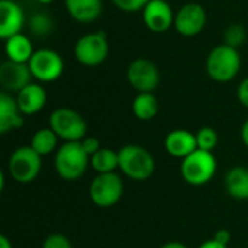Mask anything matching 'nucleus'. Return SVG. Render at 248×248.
<instances>
[{
    "instance_id": "nucleus-31",
    "label": "nucleus",
    "mask_w": 248,
    "mask_h": 248,
    "mask_svg": "<svg viewBox=\"0 0 248 248\" xmlns=\"http://www.w3.org/2000/svg\"><path fill=\"white\" fill-rule=\"evenodd\" d=\"M231 237H232V235H231V232H230L228 230L222 228V230H218V231L215 232L214 240H217L218 243H221V244H224V246H228V247H230Z\"/></svg>"
},
{
    "instance_id": "nucleus-21",
    "label": "nucleus",
    "mask_w": 248,
    "mask_h": 248,
    "mask_svg": "<svg viewBox=\"0 0 248 248\" xmlns=\"http://www.w3.org/2000/svg\"><path fill=\"white\" fill-rule=\"evenodd\" d=\"M160 109L158 100L153 93H138L132 102V113L140 121H151Z\"/></svg>"
},
{
    "instance_id": "nucleus-27",
    "label": "nucleus",
    "mask_w": 248,
    "mask_h": 248,
    "mask_svg": "<svg viewBox=\"0 0 248 248\" xmlns=\"http://www.w3.org/2000/svg\"><path fill=\"white\" fill-rule=\"evenodd\" d=\"M150 0H112V3L122 12L135 13L138 10H144Z\"/></svg>"
},
{
    "instance_id": "nucleus-12",
    "label": "nucleus",
    "mask_w": 248,
    "mask_h": 248,
    "mask_svg": "<svg viewBox=\"0 0 248 248\" xmlns=\"http://www.w3.org/2000/svg\"><path fill=\"white\" fill-rule=\"evenodd\" d=\"M145 26L154 33H163L174 25V13L166 0H150L142 10Z\"/></svg>"
},
{
    "instance_id": "nucleus-25",
    "label": "nucleus",
    "mask_w": 248,
    "mask_h": 248,
    "mask_svg": "<svg viewBox=\"0 0 248 248\" xmlns=\"http://www.w3.org/2000/svg\"><path fill=\"white\" fill-rule=\"evenodd\" d=\"M224 44L232 46V48H240L246 41H248V32L246 28L240 23H232L230 25L225 32H224Z\"/></svg>"
},
{
    "instance_id": "nucleus-28",
    "label": "nucleus",
    "mask_w": 248,
    "mask_h": 248,
    "mask_svg": "<svg viewBox=\"0 0 248 248\" xmlns=\"http://www.w3.org/2000/svg\"><path fill=\"white\" fill-rule=\"evenodd\" d=\"M41 248H73V246H71L70 240L65 235H62V234H51L44 240Z\"/></svg>"
},
{
    "instance_id": "nucleus-16",
    "label": "nucleus",
    "mask_w": 248,
    "mask_h": 248,
    "mask_svg": "<svg viewBox=\"0 0 248 248\" xmlns=\"http://www.w3.org/2000/svg\"><path fill=\"white\" fill-rule=\"evenodd\" d=\"M23 113L20 112L16 97L7 92H0V134H7L10 131L23 126Z\"/></svg>"
},
{
    "instance_id": "nucleus-6",
    "label": "nucleus",
    "mask_w": 248,
    "mask_h": 248,
    "mask_svg": "<svg viewBox=\"0 0 248 248\" xmlns=\"http://www.w3.org/2000/svg\"><path fill=\"white\" fill-rule=\"evenodd\" d=\"M42 167V157L31 147H19L16 148L7 161V173L9 176L20 185L32 183Z\"/></svg>"
},
{
    "instance_id": "nucleus-1",
    "label": "nucleus",
    "mask_w": 248,
    "mask_h": 248,
    "mask_svg": "<svg viewBox=\"0 0 248 248\" xmlns=\"http://www.w3.org/2000/svg\"><path fill=\"white\" fill-rule=\"evenodd\" d=\"M89 166L90 155L84 151L81 141L64 142L55 151L54 167L57 174L65 182H76L81 179Z\"/></svg>"
},
{
    "instance_id": "nucleus-8",
    "label": "nucleus",
    "mask_w": 248,
    "mask_h": 248,
    "mask_svg": "<svg viewBox=\"0 0 248 248\" xmlns=\"http://www.w3.org/2000/svg\"><path fill=\"white\" fill-rule=\"evenodd\" d=\"M109 54V42L103 31L80 36L74 45L76 60L86 67L100 65Z\"/></svg>"
},
{
    "instance_id": "nucleus-35",
    "label": "nucleus",
    "mask_w": 248,
    "mask_h": 248,
    "mask_svg": "<svg viewBox=\"0 0 248 248\" xmlns=\"http://www.w3.org/2000/svg\"><path fill=\"white\" fill-rule=\"evenodd\" d=\"M0 248H13L10 240L6 235H0Z\"/></svg>"
},
{
    "instance_id": "nucleus-10",
    "label": "nucleus",
    "mask_w": 248,
    "mask_h": 248,
    "mask_svg": "<svg viewBox=\"0 0 248 248\" xmlns=\"http://www.w3.org/2000/svg\"><path fill=\"white\" fill-rule=\"evenodd\" d=\"M126 80L138 93H153L160 84V71L153 61L137 58L128 65Z\"/></svg>"
},
{
    "instance_id": "nucleus-30",
    "label": "nucleus",
    "mask_w": 248,
    "mask_h": 248,
    "mask_svg": "<svg viewBox=\"0 0 248 248\" xmlns=\"http://www.w3.org/2000/svg\"><path fill=\"white\" fill-rule=\"evenodd\" d=\"M237 97H238V102L248 109V77H246L241 83H240V86H238V89H237Z\"/></svg>"
},
{
    "instance_id": "nucleus-32",
    "label": "nucleus",
    "mask_w": 248,
    "mask_h": 248,
    "mask_svg": "<svg viewBox=\"0 0 248 248\" xmlns=\"http://www.w3.org/2000/svg\"><path fill=\"white\" fill-rule=\"evenodd\" d=\"M198 248H228V246H224V244H221V243H218L217 240H208V241H205L203 244H201Z\"/></svg>"
},
{
    "instance_id": "nucleus-24",
    "label": "nucleus",
    "mask_w": 248,
    "mask_h": 248,
    "mask_svg": "<svg viewBox=\"0 0 248 248\" xmlns=\"http://www.w3.org/2000/svg\"><path fill=\"white\" fill-rule=\"evenodd\" d=\"M29 26V32L36 36V38H46L52 33L54 31V20L49 15L38 12L33 13L28 22Z\"/></svg>"
},
{
    "instance_id": "nucleus-13",
    "label": "nucleus",
    "mask_w": 248,
    "mask_h": 248,
    "mask_svg": "<svg viewBox=\"0 0 248 248\" xmlns=\"http://www.w3.org/2000/svg\"><path fill=\"white\" fill-rule=\"evenodd\" d=\"M31 78L32 73L28 64L7 60L0 65V86L3 92L17 94L23 87L31 83Z\"/></svg>"
},
{
    "instance_id": "nucleus-23",
    "label": "nucleus",
    "mask_w": 248,
    "mask_h": 248,
    "mask_svg": "<svg viewBox=\"0 0 248 248\" xmlns=\"http://www.w3.org/2000/svg\"><path fill=\"white\" fill-rule=\"evenodd\" d=\"M90 167L97 173H115L119 169V154L112 148H100L90 157Z\"/></svg>"
},
{
    "instance_id": "nucleus-18",
    "label": "nucleus",
    "mask_w": 248,
    "mask_h": 248,
    "mask_svg": "<svg viewBox=\"0 0 248 248\" xmlns=\"http://www.w3.org/2000/svg\"><path fill=\"white\" fill-rule=\"evenodd\" d=\"M67 13L80 23L94 22L103 9L102 0H64Z\"/></svg>"
},
{
    "instance_id": "nucleus-20",
    "label": "nucleus",
    "mask_w": 248,
    "mask_h": 248,
    "mask_svg": "<svg viewBox=\"0 0 248 248\" xmlns=\"http://www.w3.org/2000/svg\"><path fill=\"white\" fill-rule=\"evenodd\" d=\"M4 51L10 61L23 62V64H28L35 52L31 39L23 33H17V35L6 39Z\"/></svg>"
},
{
    "instance_id": "nucleus-36",
    "label": "nucleus",
    "mask_w": 248,
    "mask_h": 248,
    "mask_svg": "<svg viewBox=\"0 0 248 248\" xmlns=\"http://www.w3.org/2000/svg\"><path fill=\"white\" fill-rule=\"evenodd\" d=\"M36 1H39V3H42V4H49V3H52L54 0H36Z\"/></svg>"
},
{
    "instance_id": "nucleus-11",
    "label": "nucleus",
    "mask_w": 248,
    "mask_h": 248,
    "mask_svg": "<svg viewBox=\"0 0 248 248\" xmlns=\"http://www.w3.org/2000/svg\"><path fill=\"white\" fill-rule=\"evenodd\" d=\"M208 20L206 10L199 3H186L182 6L174 16L176 31L186 38H193L199 35Z\"/></svg>"
},
{
    "instance_id": "nucleus-19",
    "label": "nucleus",
    "mask_w": 248,
    "mask_h": 248,
    "mask_svg": "<svg viewBox=\"0 0 248 248\" xmlns=\"http://www.w3.org/2000/svg\"><path fill=\"white\" fill-rule=\"evenodd\" d=\"M225 190L227 193L237 201L248 199V167L235 166L230 169L225 174Z\"/></svg>"
},
{
    "instance_id": "nucleus-3",
    "label": "nucleus",
    "mask_w": 248,
    "mask_h": 248,
    "mask_svg": "<svg viewBox=\"0 0 248 248\" xmlns=\"http://www.w3.org/2000/svg\"><path fill=\"white\" fill-rule=\"evenodd\" d=\"M240 68V51L227 44L217 45L206 58V73L217 83H230L238 76Z\"/></svg>"
},
{
    "instance_id": "nucleus-34",
    "label": "nucleus",
    "mask_w": 248,
    "mask_h": 248,
    "mask_svg": "<svg viewBox=\"0 0 248 248\" xmlns=\"http://www.w3.org/2000/svg\"><path fill=\"white\" fill-rule=\"evenodd\" d=\"M160 248H187L183 243H179V241H170V243H166L163 244Z\"/></svg>"
},
{
    "instance_id": "nucleus-26",
    "label": "nucleus",
    "mask_w": 248,
    "mask_h": 248,
    "mask_svg": "<svg viewBox=\"0 0 248 248\" xmlns=\"http://www.w3.org/2000/svg\"><path fill=\"white\" fill-rule=\"evenodd\" d=\"M196 142L198 148L203 151H211L217 147L218 144V134L214 128L211 126H203L196 132Z\"/></svg>"
},
{
    "instance_id": "nucleus-5",
    "label": "nucleus",
    "mask_w": 248,
    "mask_h": 248,
    "mask_svg": "<svg viewBox=\"0 0 248 248\" xmlns=\"http://www.w3.org/2000/svg\"><path fill=\"white\" fill-rule=\"evenodd\" d=\"M49 128L64 142H78L86 138L87 124L74 109L58 108L49 115Z\"/></svg>"
},
{
    "instance_id": "nucleus-7",
    "label": "nucleus",
    "mask_w": 248,
    "mask_h": 248,
    "mask_svg": "<svg viewBox=\"0 0 248 248\" xmlns=\"http://www.w3.org/2000/svg\"><path fill=\"white\" fill-rule=\"evenodd\" d=\"M124 195V182L116 173L96 174L89 186L90 201L99 208L115 206Z\"/></svg>"
},
{
    "instance_id": "nucleus-33",
    "label": "nucleus",
    "mask_w": 248,
    "mask_h": 248,
    "mask_svg": "<svg viewBox=\"0 0 248 248\" xmlns=\"http://www.w3.org/2000/svg\"><path fill=\"white\" fill-rule=\"evenodd\" d=\"M241 140H243V144L248 148V119L241 126Z\"/></svg>"
},
{
    "instance_id": "nucleus-17",
    "label": "nucleus",
    "mask_w": 248,
    "mask_h": 248,
    "mask_svg": "<svg viewBox=\"0 0 248 248\" xmlns=\"http://www.w3.org/2000/svg\"><path fill=\"white\" fill-rule=\"evenodd\" d=\"M16 102L25 116L41 112L46 103V92L39 83H29L16 94Z\"/></svg>"
},
{
    "instance_id": "nucleus-22",
    "label": "nucleus",
    "mask_w": 248,
    "mask_h": 248,
    "mask_svg": "<svg viewBox=\"0 0 248 248\" xmlns=\"http://www.w3.org/2000/svg\"><path fill=\"white\" fill-rule=\"evenodd\" d=\"M58 137H57V134L48 126V128H41V129H38L33 135H32V138H31V147L41 155V157H44V155H48V154H51V153H54V151H57L58 150Z\"/></svg>"
},
{
    "instance_id": "nucleus-15",
    "label": "nucleus",
    "mask_w": 248,
    "mask_h": 248,
    "mask_svg": "<svg viewBox=\"0 0 248 248\" xmlns=\"http://www.w3.org/2000/svg\"><path fill=\"white\" fill-rule=\"evenodd\" d=\"M164 148L171 157L183 160L198 150L196 134H192L186 129H174L167 134L164 140Z\"/></svg>"
},
{
    "instance_id": "nucleus-4",
    "label": "nucleus",
    "mask_w": 248,
    "mask_h": 248,
    "mask_svg": "<svg viewBox=\"0 0 248 248\" xmlns=\"http://www.w3.org/2000/svg\"><path fill=\"white\" fill-rule=\"evenodd\" d=\"M217 173V160L211 151L196 150L182 160V179L190 186H203L209 183Z\"/></svg>"
},
{
    "instance_id": "nucleus-29",
    "label": "nucleus",
    "mask_w": 248,
    "mask_h": 248,
    "mask_svg": "<svg viewBox=\"0 0 248 248\" xmlns=\"http://www.w3.org/2000/svg\"><path fill=\"white\" fill-rule=\"evenodd\" d=\"M81 145L84 148V151L92 157L93 154H96L102 147H100V141L96 137H86L84 140H81Z\"/></svg>"
},
{
    "instance_id": "nucleus-2",
    "label": "nucleus",
    "mask_w": 248,
    "mask_h": 248,
    "mask_svg": "<svg viewBox=\"0 0 248 248\" xmlns=\"http://www.w3.org/2000/svg\"><path fill=\"white\" fill-rule=\"evenodd\" d=\"M119 170L134 182L148 180L155 170L153 154L137 144L124 145L119 151Z\"/></svg>"
},
{
    "instance_id": "nucleus-14",
    "label": "nucleus",
    "mask_w": 248,
    "mask_h": 248,
    "mask_svg": "<svg viewBox=\"0 0 248 248\" xmlns=\"http://www.w3.org/2000/svg\"><path fill=\"white\" fill-rule=\"evenodd\" d=\"M25 25V13L22 7L13 0L0 1V38L9 39L17 33H22Z\"/></svg>"
},
{
    "instance_id": "nucleus-9",
    "label": "nucleus",
    "mask_w": 248,
    "mask_h": 248,
    "mask_svg": "<svg viewBox=\"0 0 248 248\" xmlns=\"http://www.w3.org/2000/svg\"><path fill=\"white\" fill-rule=\"evenodd\" d=\"M32 77L39 83H52L58 80L64 71L61 55L52 49H36L28 62Z\"/></svg>"
}]
</instances>
